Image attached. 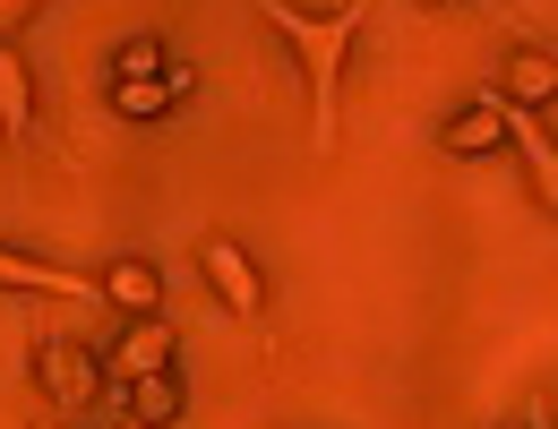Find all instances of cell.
Masks as SVG:
<instances>
[{
  "instance_id": "8fae6325",
  "label": "cell",
  "mask_w": 558,
  "mask_h": 429,
  "mask_svg": "<svg viewBox=\"0 0 558 429\" xmlns=\"http://www.w3.org/2000/svg\"><path fill=\"white\" fill-rule=\"evenodd\" d=\"M130 421H181V387H172V369H146L130 378V404H121Z\"/></svg>"
},
{
  "instance_id": "9c48e42d",
  "label": "cell",
  "mask_w": 558,
  "mask_h": 429,
  "mask_svg": "<svg viewBox=\"0 0 558 429\" xmlns=\"http://www.w3.org/2000/svg\"><path fill=\"white\" fill-rule=\"evenodd\" d=\"M104 301H112V309H130V318H146V309H163V275H155L146 258H121V267L104 275Z\"/></svg>"
},
{
  "instance_id": "7c38bea8",
  "label": "cell",
  "mask_w": 558,
  "mask_h": 429,
  "mask_svg": "<svg viewBox=\"0 0 558 429\" xmlns=\"http://www.w3.org/2000/svg\"><path fill=\"white\" fill-rule=\"evenodd\" d=\"M35 9H44V0H0V44H9V35H17V26L35 17Z\"/></svg>"
},
{
  "instance_id": "ba28073f",
  "label": "cell",
  "mask_w": 558,
  "mask_h": 429,
  "mask_svg": "<svg viewBox=\"0 0 558 429\" xmlns=\"http://www.w3.org/2000/svg\"><path fill=\"white\" fill-rule=\"evenodd\" d=\"M438 146H447V155H489V146H507V112H498V95L464 103V112L438 130Z\"/></svg>"
},
{
  "instance_id": "30bf717a",
  "label": "cell",
  "mask_w": 558,
  "mask_h": 429,
  "mask_svg": "<svg viewBox=\"0 0 558 429\" xmlns=\"http://www.w3.org/2000/svg\"><path fill=\"white\" fill-rule=\"evenodd\" d=\"M498 95H507V103H533V112H542V103L558 95V52H515Z\"/></svg>"
},
{
  "instance_id": "52a82bcc",
  "label": "cell",
  "mask_w": 558,
  "mask_h": 429,
  "mask_svg": "<svg viewBox=\"0 0 558 429\" xmlns=\"http://www.w3.org/2000/svg\"><path fill=\"white\" fill-rule=\"evenodd\" d=\"M0 138L9 146H26L35 138V77H26V61L0 44Z\"/></svg>"
},
{
  "instance_id": "8992f818",
  "label": "cell",
  "mask_w": 558,
  "mask_h": 429,
  "mask_svg": "<svg viewBox=\"0 0 558 429\" xmlns=\"http://www.w3.org/2000/svg\"><path fill=\"white\" fill-rule=\"evenodd\" d=\"M146 369H172V327L146 309V318H130L121 327V344H112V378L130 387V378H146Z\"/></svg>"
},
{
  "instance_id": "6da1fadb",
  "label": "cell",
  "mask_w": 558,
  "mask_h": 429,
  "mask_svg": "<svg viewBox=\"0 0 558 429\" xmlns=\"http://www.w3.org/2000/svg\"><path fill=\"white\" fill-rule=\"evenodd\" d=\"M250 9H258L283 44H292V61H301V77H310V146H318V155H336V138H344V61H352V44H361V26H369V9H378V0H344V9L250 0Z\"/></svg>"
},
{
  "instance_id": "7a4b0ae2",
  "label": "cell",
  "mask_w": 558,
  "mask_h": 429,
  "mask_svg": "<svg viewBox=\"0 0 558 429\" xmlns=\"http://www.w3.org/2000/svg\"><path fill=\"white\" fill-rule=\"evenodd\" d=\"M198 275H207V292L241 318V327H258V318H267V275H258V258H250L232 232H215L207 249H198Z\"/></svg>"
},
{
  "instance_id": "277c9868",
  "label": "cell",
  "mask_w": 558,
  "mask_h": 429,
  "mask_svg": "<svg viewBox=\"0 0 558 429\" xmlns=\"http://www.w3.org/2000/svg\"><path fill=\"white\" fill-rule=\"evenodd\" d=\"M498 112H507V146H515L524 172H533V198L558 214V138H550V121H542L533 103H507V95H498Z\"/></svg>"
},
{
  "instance_id": "3957f363",
  "label": "cell",
  "mask_w": 558,
  "mask_h": 429,
  "mask_svg": "<svg viewBox=\"0 0 558 429\" xmlns=\"http://www.w3.org/2000/svg\"><path fill=\"white\" fill-rule=\"evenodd\" d=\"M35 378H44L52 413H95V404H104V360L86 353L77 335H44V353H35Z\"/></svg>"
},
{
  "instance_id": "5b68a950",
  "label": "cell",
  "mask_w": 558,
  "mask_h": 429,
  "mask_svg": "<svg viewBox=\"0 0 558 429\" xmlns=\"http://www.w3.org/2000/svg\"><path fill=\"white\" fill-rule=\"evenodd\" d=\"M0 284L17 292H52V301H77V309H95L104 284H86L77 267H52V258H17V249H0Z\"/></svg>"
}]
</instances>
